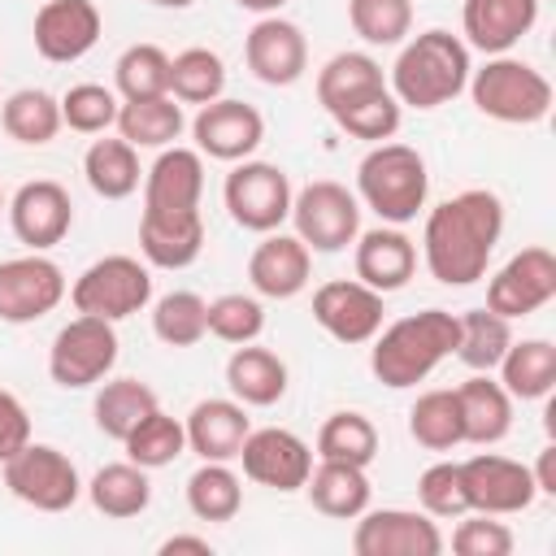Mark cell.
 Instances as JSON below:
<instances>
[{"instance_id": "obj_43", "label": "cell", "mask_w": 556, "mask_h": 556, "mask_svg": "<svg viewBox=\"0 0 556 556\" xmlns=\"http://www.w3.org/2000/svg\"><path fill=\"white\" fill-rule=\"evenodd\" d=\"M113 87L122 100H152L169 96V52L156 43H130L113 61Z\"/></svg>"}, {"instance_id": "obj_32", "label": "cell", "mask_w": 556, "mask_h": 556, "mask_svg": "<svg viewBox=\"0 0 556 556\" xmlns=\"http://www.w3.org/2000/svg\"><path fill=\"white\" fill-rule=\"evenodd\" d=\"M500 387L513 400H547L556 387V343L552 339H513L500 356Z\"/></svg>"}, {"instance_id": "obj_42", "label": "cell", "mask_w": 556, "mask_h": 556, "mask_svg": "<svg viewBox=\"0 0 556 556\" xmlns=\"http://www.w3.org/2000/svg\"><path fill=\"white\" fill-rule=\"evenodd\" d=\"M226 91V61L213 48H182L169 56V96L178 104H208Z\"/></svg>"}, {"instance_id": "obj_17", "label": "cell", "mask_w": 556, "mask_h": 556, "mask_svg": "<svg viewBox=\"0 0 556 556\" xmlns=\"http://www.w3.org/2000/svg\"><path fill=\"white\" fill-rule=\"evenodd\" d=\"M382 295L365 287L361 278H330L313 291V321L334 339V343H369L382 330Z\"/></svg>"}, {"instance_id": "obj_3", "label": "cell", "mask_w": 556, "mask_h": 556, "mask_svg": "<svg viewBox=\"0 0 556 556\" xmlns=\"http://www.w3.org/2000/svg\"><path fill=\"white\" fill-rule=\"evenodd\" d=\"M369 369L382 387L404 391L426 382L452 352H456V313L447 308H421L391 326H382L369 339Z\"/></svg>"}, {"instance_id": "obj_2", "label": "cell", "mask_w": 556, "mask_h": 556, "mask_svg": "<svg viewBox=\"0 0 556 556\" xmlns=\"http://www.w3.org/2000/svg\"><path fill=\"white\" fill-rule=\"evenodd\" d=\"M469 48L460 35L443 30V26H430L421 35H408L400 43V56L391 65V96L408 109H439L447 100H456L465 87H469Z\"/></svg>"}, {"instance_id": "obj_51", "label": "cell", "mask_w": 556, "mask_h": 556, "mask_svg": "<svg viewBox=\"0 0 556 556\" xmlns=\"http://www.w3.org/2000/svg\"><path fill=\"white\" fill-rule=\"evenodd\" d=\"M26 443H30V413L13 391L0 387V465L17 456Z\"/></svg>"}, {"instance_id": "obj_22", "label": "cell", "mask_w": 556, "mask_h": 556, "mask_svg": "<svg viewBox=\"0 0 556 556\" xmlns=\"http://www.w3.org/2000/svg\"><path fill=\"white\" fill-rule=\"evenodd\" d=\"M352 265L365 287H374L378 295H391V291L408 287V278L417 274V243L400 226L382 222L352 239Z\"/></svg>"}, {"instance_id": "obj_1", "label": "cell", "mask_w": 556, "mask_h": 556, "mask_svg": "<svg viewBox=\"0 0 556 556\" xmlns=\"http://www.w3.org/2000/svg\"><path fill=\"white\" fill-rule=\"evenodd\" d=\"M500 235H504V200L486 187H469L426 213L421 261L434 282L473 287L478 278H486Z\"/></svg>"}, {"instance_id": "obj_35", "label": "cell", "mask_w": 556, "mask_h": 556, "mask_svg": "<svg viewBox=\"0 0 556 556\" xmlns=\"http://www.w3.org/2000/svg\"><path fill=\"white\" fill-rule=\"evenodd\" d=\"M117 135L130 143V148H169L187 117H182V104L174 96H152V100H122L117 109Z\"/></svg>"}, {"instance_id": "obj_9", "label": "cell", "mask_w": 556, "mask_h": 556, "mask_svg": "<svg viewBox=\"0 0 556 556\" xmlns=\"http://www.w3.org/2000/svg\"><path fill=\"white\" fill-rule=\"evenodd\" d=\"M291 178L274 161H235V169L222 182V200L235 226L252 235H269L291 217Z\"/></svg>"}, {"instance_id": "obj_7", "label": "cell", "mask_w": 556, "mask_h": 556, "mask_svg": "<svg viewBox=\"0 0 556 556\" xmlns=\"http://www.w3.org/2000/svg\"><path fill=\"white\" fill-rule=\"evenodd\" d=\"M117 365V330L104 317H70L52 348H48V378L65 391H87L96 382H104Z\"/></svg>"}, {"instance_id": "obj_11", "label": "cell", "mask_w": 556, "mask_h": 556, "mask_svg": "<svg viewBox=\"0 0 556 556\" xmlns=\"http://www.w3.org/2000/svg\"><path fill=\"white\" fill-rule=\"evenodd\" d=\"M65 295H70L65 269L52 256L26 252V256L0 261V321L30 326V321L48 317Z\"/></svg>"}, {"instance_id": "obj_48", "label": "cell", "mask_w": 556, "mask_h": 556, "mask_svg": "<svg viewBox=\"0 0 556 556\" xmlns=\"http://www.w3.org/2000/svg\"><path fill=\"white\" fill-rule=\"evenodd\" d=\"M265 330V304L243 291H226L208 300V334L222 343H256Z\"/></svg>"}, {"instance_id": "obj_8", "label": "cell", "mask_w": 556, "mask_h": 556, "mask_svg": "<svg viewBox=\"0 0 556 556\" xmlns=\"http://www.w3.org/2000/svg\"><path fill=\"white\" fill-rule=\"evenodd\" d=\"M0 473H4L9 495L35 513H65L83 495V478L74 460L52 443H26L17 456L0 465Z\"/></svg>"}, {"instance_id": "obj_30", "label": "cell", "mask_w": 556, "mask_h": 556, "mask_svg": "<svg viewBox=\"0 0 556 556\" xmlns=\"http://www.w3.org/2000/svg\"><path fill=\"white\" fill-rule=\"evenodd\" d=\"M304 491H308V504L334 521H356L374 495L369 473L361 465H343V460H317Z\"/></svg>"}, {"instance_id": "obj_45", "label": "cell", "mask_w": 556, "mask_h": 556, "mask_svg": "<svg viewBox=\"0 0 556 556\" xmlns=\"http://www.w3.org/2000/svg\"><path fill=\"white\" fill-rule=\"evenodd\" d=\"M348 22L369 48H400L413 35V0H348Z\"/></svg>"}, {"instance_id": "obj_56", "label": "cell", "mask_w": 556, "mask_h": 556, "mask_svg": "<svg viewBox=\"0 0 556 556\" xmlns=\"http://www.w3.org/2000/svg\"><path fill=\"white\" fill-rule=\"evenodd\" d=\"M0 208H9V200H4V191H0Z\"/></svg>"}, {"instance_id": "obj_16", "label": "cell", "mask_w": 556, "mask_h": 556, "mask_svg": "<svg viewBox=\"0 0 556 556\" xmlns=\"http://www.w3.org/2000/svg\"><path fill=\"white\" fill-rule=\"evenodd\" d=\"M239 460H243V478H252L256 486L282 491V495L304 491V482L313 473V447L295 430H282V426L248 430Z\"/></svg>"}, {"instance_id": "obj_29", "label": "cell", "mask_w": 556, "mask_h": 556, "mask_svg": "<svg viewBox=\"0 0 556 556\" xmlns=\"http://www.w3.org/2000/svg\"><path fill=\"white\" fill-rule=\"evenodd\" d=\"M382 87H387V74H382V65L369 52H334L317 70V104L330 117H339L343 109L361 104L365 96H374Z\"/></svg>"}, {"instance_id": "obj_40", "label": "cell", "mask_w": 556, "mask_h": 556, "mask_svg": "<svg viewBox=\"0 0 556 556\" xmlns=\"http://www.w3.org/2000/svg\"><path fill=\"white\" fill-rule=\"evenodd\" d=\"M187 508L200 521H235L243 508V482L230 469V460H200V469L187 478Z\"/></svg>"}, {"instance_id": "obj_34", "label": "cell", "mask_w": 556, "mask_h": 556, "mask_svg": "<svg viewBox=\"0 0 556 556\" xmlns=\"http://www.w3.org/2000/svg\"><path fill=\"white\" fill-rule=\"evenodd\" d=\"M156 404L161 400H156V391L148 382H139V378H104L96 400H91V417H96V430L104 439L122 443Z\"/></svg>"}, {"instance_id": "obj_15", "label": "cell", "mask_w": 556, "mask_h": 556, "mask_svg": "<svg viewBox=\"0 0 556 556\" xmlns=\"http://www.w3.org/2000/svg\"><path fill=\"white\" fill-rule=\"evenodd\" d=\"M191 139H195V152L200 156H213V161L235 165V161H248L261 148L265 117L248 100L217 96V100L200 104V113L191 117Z\"/></svg>"}, {"instance_id": "obj_28", "label": "cell", "mask_w": 556, "mask_h": 556, "mask_svg": "<svg viewBox=\"0 0 556 556\" xmlns=\"http://www.w3.org/2000/svg\"><path fill=\"white\" fill-rule=\"evenodd\" d=\"M287 382H291L287 361H282L278 352H269V348L239 343V348L230 352V361H226V387H230V395H235L239 404H248V408H269V404H278V400L287 395Z\"/></svg>"}, {"instance_id": "obj_13", "label": "cell", "mask_w": 556, "mask_h": 556, "mask_svg": "<svg viewBox=\"0 0 556 556\" xmlns=\"http://www.w3.org/2000/svg\"><path fill=\"white\" fill-rule=\"evenodd\" d=\"M460 478H465L469 513L513 517V513H526L539 500L530 465H521L513 456H500V452H478V456L460 460Z\"/></svg>"}, {"instance_id": "obj_54", "label": "cell", "mask_w": 556, "mask_h": 556, "mask_svg": "<svg viewBox=\"0 0 556 556\" xmlns=\"http://www.w3.org/2000/svg\"><path fill=\"white\" fill-rule=\"evenodd\" d=\"M235 4L248 9V13H261V17H265V13H278L287 0H235Z\"/></svg>"}, {"instance_id": "obj_5", "label": "cell", "mask_w": 556, "mask_h": 556, "mask_svg": "<svg viewBox=\"0 0 556 556\" xmlns=\"http://www.w3.org/2000/svg\"><path fill=\"white\" fill-rule=\"evenodd\" d=\"M473 109L504 126H539L552 113V83L521 56H486L482 70H469Z\"/></svg>"}, {"instance_id": "obj_41", "label": "cell", "mask_w": 556, "mask_h": 556, "mask_svg": "<svg viewBox=\"0 0 556 556\" xmlns=\"http://www.w3.org/2000/svg\"><path fill=\"white\" fill-rule=\"evenodd\" d=\"M122 447H126V460H135V465H143V469L152 473V469L174 465V460L187 452V430H182L178 417H169V413L156 404V408L122 439Z\"/></svg>"}, {"instance_id": "obj_18", "label": "cell", "mask_w": 556, "mask_h": 556, "mask_svg": "<svg viewBox=\"0 0 556 556\" xmlns=\"http://www.w3.org/2000/svg\"><path fill=\"white\" fill-rule=\"evenodd\" d=\"M9 226L30 252L56 248L74 226V200L56 178H30L9 200Z\"/></svg>"}, {"instance_id": "obj_25", "label": "cell", "mask_w": 556, "mask_h": 556, "mask_svg": "<svg viewBox=\"0 0 556 556\" xmlns=\"http://www.w3.org/2000/svg\"><path fill=\"white\" fill-rule=\"evenodd\" d=\"M182 430H187V452H195L200 460H239V447L252 430L248 404H239L235 395L230 400L208 395L187 413Z\"/></svg>"}, {"instance_id": "obj_38", "label": "cell", "mask_w": 556, "mask_h": 556, "mask_svg": "<svg viewBox=\"0 0 556 556\" xmlns=\"http://www.w3.org/2000/svg\"><path fill=\"white\" fill-rule=\"evenodd\" d=\"M408 434L417 447L426 452H452L465 443V430H460V404H456V391L452 387H434V391H421L408 408Z\"/></svg>"}, {"instance_id": "obj_49", "label": "cell", "mask_w": 556, "mask_h": 556, "mask_svg": "<svg viewBox=\"0 0 556 556\" xmlns=\"http://www.w3.org/2000/svg\"><path fill=\"white\" fill-rule=\"evenodd\" d=\"M417 504L421 513H430L434 521H456L469 513L465 500V478H460V460H434L421 469L417 478Z\"/></svg>"}, {"instance_id": "obj_24", "label": "cell", "mask_w": 556, "mask_h": 556, "mask_svg": "<svg viewBox=\"0 0 556 556\" xmlns=\"http://www.w3.org/2000/svg\"><path fill=\"white\" fill-rule=\"evenodd\" d=\"M204 195V156L195 148H161L143 169V208L152 213H191Z\"/></svg>"}, {"instance_id": "obj_52", "label": "cell", "mask_w": 556, "mask_h": 556, "mask_svg": "<svg viewBox=\"0 0 556 556\" xmlns=\"http://www.w3.org/2000/svg\"><path fill=\"white\" fill-rule=\"evenodd\" d=\"M530 473H534L539 495H556V447H552V443L539 452V460L530 465Z\"/></svg>"}, {"instance_id": "obj_19", "label": "cell", "mask_w": 556, "mask_h": 556, "mask_svg": "<svg viewBox=\"0 0 556 556\" xmlns=\"http://www.w3.org/2000/svg\"><path fill=\"white\" fill-rule=\"evenodd\" d=\"M243 61H248L256 83L291 87L308 70V39L295 22H287L278 13H265V17H256V26L243 39Z\"/></svg>"}, {"instance_id": "obj_44", "label": "cell", "mask_w": 556, "mask_h": 556, "mask_svg": "<svg viewBox=\"0 0 556 556\" xmlns=\"http://www.w3.org/2000/svg\"><path fill=\"white\" fill-rule=\"evenodd\" d=\"M152 334L165 348H195L208 334V300L195 291H165L152 304Z\"/></svg>"}, {"instance_id": "obj_36", "label": "cell", "mask_w": 556, "mask_h": 556, "mask_svg": "<svg viewBox=\"0 0 556 556\" xmlns=\"http://www.w3.org/2000/svg\"><path fill=\"white\" fill-rule=\"evenodd\" d=\"M513 343V321L491 313V308H469L456 313V361L469 365L473 374H491L500 365V356Z\"/></svg>"}, {"instance_id": "obj_50", "label": "cell", "mask_w": 556, "mask_h": 556, "mask_svg": "<svg viewBox=\"0 0 556 556\" xmlns=\"http://www.w3.org/2000/svg\"><path fill=\"white\" fill-rule=\"evenodd\" d=\"M452 552L456 556H508L513 530L495 521L491 513H465V521L452 530Z\"/></svg>"}, {"instance_id": "obj_55", "label": "cell", "mask_w": 556, "mask_h": 556, "mask_svg": "<svg viewBox=\"0 0 556 556\" xmlns=\"http://www.w3.org/2000/svg\"><path fill=\"white\" fill-rule=\"evenodd\" d=\"M148 4H156V9H191L195 0H148Z\"/></svg>"}, {"instance_id": "obj_23", "label": "cell", "mask_w": 556, "mask_h": 556, "mask_svg": "<svg viewBox=\"0 0 556 556\" xmlns=\"http://www.w3.org/2000/svg\"><path fill=\"white\" fill-rule=\"evenodd\" d=\"M313 278V252L300 243V235L269 230L248 256V282L265 300H291Z\"/></svg>"}, {"instance_id": "obj_10", "label": "cell", "mask_w": 556, "mask_h": 556, "mask_svg": "<svg viewBox=\"0 0 556 556\" xmlns=\"http://www.w3.org/2000/svg\"><path fill=\"white\" fill-rule=\"evenodd\" d=\"M291 226L308 252H343L361 235V200L334 178H313L291 195Z\"/></svg>"}, {"instance_id": "obj_4", "label": "cell", "mask_w": 556, "mask_h": 556, "mask_svg": "<svg viewBox=\"0 0 556 556\" xmlns=\"http://www.w3.org/2000/svg\"><path fill=\"white\" fill-rule=\"evenodd\" d=\"M426 195H430V174H426V156L417 148L382 139L361 156L356 200L365 208H374L387 226L417 222V213L426 208Z\"/></svg>"}, {"instance_id": "obj_12", "label": "cell", "mask_w": 556, "mask_h": 556, "mask_svg": "<svg viewBox=\"0 0 556 556\" xmlns=\"http://www.w3.org/2000/svg\"><path fill=\"white\" fill-rule=\"evenodd\" d=\"M556 300V256L543 243L513 252L486 282V308L517 321Z\"/></svg>"}, {"instance_id": "obj_53", "label": "cell", "mask_w": 556, "mask_h": 556, "mask_svg": "<svg viewBox=\"0 0 556 556\" xmlns=\"http://www.w3.org/2000/svg\"><path fill=\"white\" fill-rule=\"evenodd\" d=\"M161 556H178V552H195V556H213V543L204 539V534H169V539H161V547H156Z\"/></svg>"}, {"instance_id": "obj_21", "label": "cell", "mask_w": 556, "mask_h": 556, "mask_svg": "<svg viewBox=\"0 0 556 556\" xmlns=\"http://www.w3.org/2000/svg\"><path fill=\"white\" fill-rule=\"evenodd\" d=\"M539 22V0H465L460 4V35L465 48L486 56L513 52Z\"/></svg>"}, {"instance_id": "obj_6", "label": "cell", "mask_w": 556, "mask_h": 556, "mask_svg": "<svg viewBox=\"0 0 556 556\" xmlns=\"http://www.w3.org/2000/svg\"><path fill=\"white\" fill-rule=\"evenodd\" d=\"M70 304H74V313L104 317L117 326L152 304V265L139 256H126V252L100 256L74 278Z\"/></svg>"}, {"instance_id": "obj_26", "label": "cell", "mask_w": 556, "mask_h": 556, "mask_svg": "<svg viewBox=\"0 0 556 556\" xmlns=\"http://www.w3.org/2000/svg\"><path fill=\"white\" fill-rule=\"evenodd\" d=\"M139 252L152 269H187L204 252V217L191 213H152L139 217Z\"/></svg>"}, {"instance_id": "obj_39", "label": "cell", "mask_w": 556, "mask_h": 556, "mask_svg": "<svg viewBox=\"0 0 556 556\" xmlns=\"http://www.w3.org/2000/svg\"><path fill=\"white\" fill-rule=\"evenodd\" d=\"M317 460H343V465H361L369 469L378 456V426L356 413V408H339L321 421L317 430Z\"/></svg>"}, {"instance_id": "obj_33", "label": "cell", "mask_w": 556, "mask_h": 556, "mask_svg": "<svg viewBox=\"0 0 556 556\" xmlns=\"http://www.w3.org/2000/svg\"><path fill=\"white\" fill-rule=\"evenodd\" d=\"M83 178L100 200H126L139 191L143 169H139V148H130L122 135L117 139H96L83 152Z\"/></svg>"}, {"instance_id": "obj_20", "label": "cell", "mask_w": 556, "mask_h": 556, "mask_svg": "<svg viewBox=\"0 0 556 556\" xmlns=\"http://www.w3.org/2000/svg\"><path fill=\"white\" fill-rule=\"evenodd\" d=\"M104 22H100V9L91 0H43L39 13H35V52L52 65H70V61H83L96 39H100Z\"/></svg>"}, {"instance_id": "obj_31", "label": "cell", "mask_w": 556, "mask_h": 556, "mask_svg": "<svg viewBox=\"0 0 556 556\" xmlns=\"http://www.w3.org/2000/svg\"><path fill=\"white\" fill-rule=\"evenodd\" d=\"M83 491H87L91 508H96L100 517H113V521L139 517V513L152 504V478H148V469L135 465V460L100 465Z\"/></svg>"}, {"instance_id": "obj_46", "label": "cell", "mask_w": 556, "mask_h": 556, "mask_svg": "<svg viewBox=\"0 0 556 556\" xmlns=\"http://www.w3.org/2000/svg\"><path fill=\"white\" fill-rule=\"evenodd\" d=\"M122 96L104 83H74L61 96V126L78 130V135H104L117 122Z\"/></svg>"}, {"instance_id": "obj_27", "label": "cell", "mask_w": 556, "mask_h": 556, "mask_svg": "<svg viewBox=\"0 0 556 556\" xmlns=\"http://www.w3.org/2000/svg\"><path fill=\"white\" fill-rule=\"evenodd\" d=\"M452 391H456V404H460L465 443L495 447L500 439H508V430H513V395L500 387V378L473 374V378H465Z\"/></svg>"}, {"instance_id": "obj_37", "label": "cell", "mask_w": 556, "mask_h": 556, "mask_svg": "<svg viewBox=\"0 0 556 556\" xmlns=\"http://www.w3.org/2000/svg\"><path fill=\"white\" fill-rule=\"evenodd\" d=\"M0 126H4L9 139L26 143V148H43L61 135V100L43 87H22L4 100Z\"/></svg>"}, {"instance_id": "obj_14", "label": "cell", "mask_w": 556, "mask_h": 556, "mask_svg": "<svg viewBox=\"0 0 556 556\" xmlns=\"http://www.w3.org/2000/svg\"><path fill=\"white\" fill-rule=\"evenodd\" d=\"M356 556H439L443 534L421 508H365L352 530Z\"/></svg>"}, {"instance_id": "obj_47", "label": "cell", "mask_w": 556, "mask_h": 556, "mask_svg": "<svg viewBox=\"0 0 556 556\" xmlns=\"http://www.w3.org/2000/svg\"><path fill=\"white\" fill-rule=\"evenodd\" d=\"M330 122H334L343 135H352V139L382 143V139H395V130H400V122H404V104L391 96V87H382V91L365 96L361 104L343 109V113L330 117Z\"/></svg>"}]
</instances>
